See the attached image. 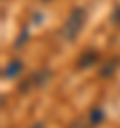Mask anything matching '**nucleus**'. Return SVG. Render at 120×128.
I'll return each mask as SVG.
<instances>
[{"label":"nucleus","instance_id":"nucleus-1","mask_svg":"<svg viewBox=\"0 0 120 128\" xmlns=\"http://www.w3.org/2000/svg\"><path fill=\"white\" fill-rule=\"evenodd\" d=\"M84 22H86V12H84L82 8L72 10V14L66 18L64 26H62V30H60V32H62V38H66V40H74V38L78 36V32L82 30Z\"/></svg>","mask_w":120,"mask_h":128},{"label":"nucleus","instance_id":"nucleus-2","mask_svg":"<svg viewBox=\"0 0 120 128\" xmlns=\"http://www.w3.org/2000/svg\"><path fill=\"white\" fill-rule=\"evenodd\" d=\"M48 78H50V70L42 68V70L34 72L32 76H28V78L24 80V84H20V90H30V88H34V86H42Z\"/></svg>","mask_w":120,"mask_h":128},{"label":"nucleus","instance_id":"nucleus-3","mask_svg":"<svg viewBox=\"0 0 120 128\" xmlns=\"http://www.w3.org/2000/svg\"><path fill=\"white\" fill-rule=\"evenodd\" d=\"M96 58H98V52H96V50L84 52V54H82V58L78 60V66H80V68H84V66H90L92 62H96Z\"/></svg>","mask_w":120,"mask_h":128},{"label":"nucleus","instance_id":"nucleus-4","mask_svg":"<svg viewBox=\"0 0 120 128\" xmlns=\"http://www.w3.org/2000/svg\"><path fill=\"white\" fill-rule=\"evenodd\" d=\"M20 70H22V62H20V60H14V62H10V64L6 66V70H4V78H14Z\"/></svg>","mask_w":120,"mask_h":128},{"label":"nucleus","instance_id":"nucleus-5","mask_svg":"<svg viewBox=\"0 0 120 128\" xmlns=\"http://www.w3.org/2000/svg\"><path fill=\"white\" fill-rule=\"evenodd\" d=\"M104 120V112L100 110V108H94L92 112H88V122H90V126H96V124H100Z\"/></svg>","mask_w":120,"mask_h":128},{"label":"nucleus","instance_id":"nucleus-6","mask_svg":"<svg viewBox=\"0 0 120 128\" xmlns=\"http://www.w3.org/2000/svg\"><path fill=\"white\" fill-rule=\"evenodd\" d=\"M114 68H116V62H114V60H110V62H106V66H102L100 74H102V76H110V74L114 72Z\"/></svg>","mask_w":120,"mask_h":128},{"label":"nucleus","instance_id":"nucleus-7","mask_svg":"<svg viewBox=\"0 0 120 128\" xmlns=\"http://www.w3.org/2000/svg\"><path fill=\"white\" fill-rule=\"evenodd\" d=\"M88 126H90V122H84V120L80 118V120H76V122H74L70 128H88Z\"/></svg>","mask_w":120,"mask_h":128}]
</instances>
